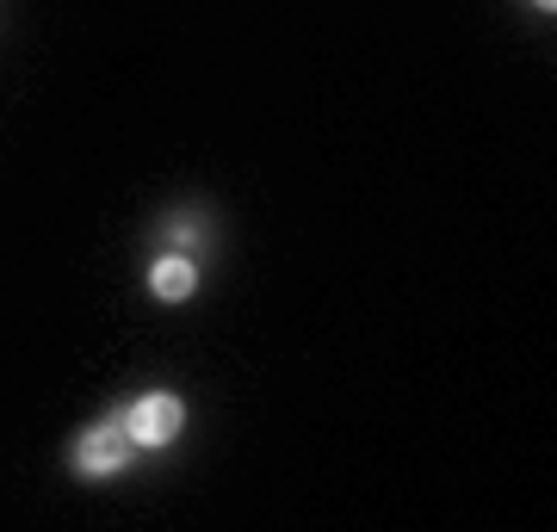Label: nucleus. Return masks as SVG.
I'll return each mask as SVG.
<instances>
[{
  "label": "nucleus",
  "instance_id": "nucleus-1",
  "mask_svg": "<svg viewBox=\"0 0 557 532\" xmlns=\"http://www.w3.org/2000/svg\"><path fill=\"white\" fill-rule=\"evenodd\" d=\"M180 421H186V415H180V396H168V391H149L124 409V428H131L137 446H168V440L180 434Z\"/></svg>",
  "mask_w": 557,
  "mask_h": 532
},
{
  "label": "nucleus",
  "instance_id": "nucleus-2",
  "mask_svg": "<svg viewBox=\"0 0 557 532\" xmlns=\"http://www.w3.org/2000/svg\"><path fill=\"white\" fill-rule=\"evenodd\" d=\"M131 446H137V440H131V428H124V421H100V428H87V434H81L75 465L87 477H106V471H119L124 458H131Z\"/></svg>",
  "mask_w": 557,
  "mask_h": 532
},
{
  "label": "nucleus",
  "instance_id": "nucleus-3",
  "mask_svg": "<svg viewBox=\"0 0 557 532\" xmlns=\"http://www.w3.org/2000/svg\"><path fill=\"white\" fill-rule=\"evenodd\" d=\"M193 285H199V267H193V260L168 255V260H156V267H149V292H156L161 304H180V297H193Z\"/></svg>",
  "mask_w": 557,
  "mask_h": 532
},
{
  "label": "nucleus",
  "instance_id": "nucleus-4",
  "mask_svg": "<svg viewBox=\"0 0 557 532\" xmlns=\"http://www.w3.org/2000/svg\"><path fill=\"white\" fill-rule=\"evenodd\" d=\"M539 7H552V0H539Z\"/></svg>",
  "mask_w": 557,
  "mask_h": 532
}]
</instances>
